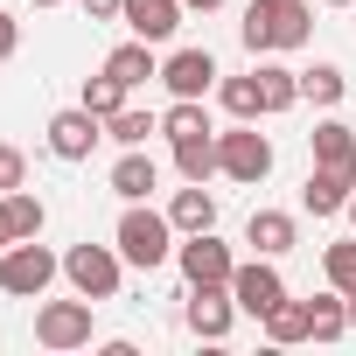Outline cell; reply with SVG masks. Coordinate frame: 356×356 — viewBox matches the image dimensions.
I'll list each match as a JSON object with an SVG mask.
<instances>
[{"instance_id":"6da1fadb","label":"cell","mask_w":356,"mask_h":356,"mask_svg":"<svg viewBox=\"0 0 356 356\" xmlns=\"http://www.w3.org/2000/svg\"><path fill=\"white\" fill-rule=\"evenodd\" d=\"M245 49L252 56H280V49H307L314 35V15H307V0H252L245 22H238Z\"/></svg>"},{"instance_id":"7a4b0ae2","label":"cell","mask_w":356,"mask_h":356,"mask_svg":"<svg viewBox=\"0 0 356 356\" xmlns=\"http://www.w3.org/2000/svg\"><path fill=\"white\" fill-rule=\"evenodd\" d=\"M119 259L140 266V273L168 266L175 259V224L161 210H147V203H126V217H119Z\"/></svg>"},{"instance_id":"3957f363","label":"cell","mask_w":356,"mask_h":356,"mask_svg":"<svg viewBox=\"0 0 356 356\" xmlns=\"http://www.w3.org/2000/svg\"><path fill=\"white\" fill-rule=\"evenodd\" d=\"M56 273H63V259L49 245H35V238H15L0 252V293H15V300H42L56 286Z\"/></svg>"},{"instance_id":"277c9868","label":"cell","mask_w":356,"mask_h":356,"mask_svg":"<svg viewBox=\"0 0 356 356\" xmlns=\"http://www.w3.org/2000/svg\"><path fill=\"white\" fill-rule=\"evenodd\" d=\"M217 175H231V182L259 189L266 175H273V140H266L252 119H238L231 133H217Z\"/></svg>"},{"instance_id":"5b68a950","label":"cell","mask_w":356,"mask_h":356,"mask_svg":"<svg viewBox=\"0 0 356 356\" xmlns=\"http://www.w3.org/2000/svg\"><path fill=\"white\" fill-rule=\"evenodd\" d=\"M63 280H70L84 300H119L126 259H119V245H70V252H63Z\"/></svg>"},{"instance_id":"8992f818","label":"cell","mask_w":356,"mask_h":356,"mask_svg":"<svg viewBox=\"0 0 356 356\" xmlns=\"http://www.w3.org/2000/svg\"><path fill=\"white\" fill-rule=\"evenodd\" d=\"M175 266H182L189 286H231V273H238V259H231V245L217 231H189L175 245Z\"/></svg>"},{"instance_id":"52a82bcc","label":"cell","mask_w":356,"mask_h":356,"mask_svg":"<svg viewBox=\"0 0 356 356\" xmlns=\"http://www.w3.org/2000/svg\"><path fill=\"white\" fill-rule=\"evenodd\" d=\"M91 307H98V300H84V293H77V300H42V307H35V342H42V349H84L91 328H98Z\"/></svg>"},{"instance_id":"ba28073f","label":"cell","mask_w":356,"mask_h":356,"mask_svg":"<svg viewBox=\"0 0 356 356\" xmlns=\"http://www.w3.org/2000/svg\"><path fill=\"white\" fill-rule=\"evenodd\" d=\"M231 300H238V314L266 321V314H273V307L286 300V280H280V266L252 252V266H238V273H231Z\"/></svg>"},{"instance_id":"9c48e42d","label":"cell","mask_w":356,"mask_h":356,"mask_svg":"<svg viewBox=\"0 0 356 356\" xmlns=\"http://www.w3.org/2000/svg\"><path fill=\"white\" fill-rule=\"evenodd\" d=\"M98 140H105V119L84 112V105H70V112L49 119V154H56V161H91Z\"/></svg>"},{"instance_id":"30bf717a","label":"cell","mask_w":356,"mask_h":356,"mask_svg":"<svg viewBox=\"0 0 356 356\" xmlns=\"http://www.w3.org/2000/svg\"><path fill=\"white\" fill-rule=\"evenodd\" d=\"M182 321H189L203 342H224V335H231V321H238V300H231V286H189V307H182Z\"/></svg>"},{"instance_id":"8fae6325","label":"cell","mask_w":356,"mask_h":356,"mask_svg":"<svg viewBox=\"0 0 356 356\" xmlns=\"http://www.w3.org/2000/svg\"><path fill=\"white\" fill-rule=\"evenodd\" d=\"M349 196H356V175H342V168H307V182H300V210L307 217H342Z\"/></svg>"},{"instance_id":"7c38bea8","label":"cell","mask_w":356,"mask_h":356,"mask_svg":"<svg viewBox=\"0 0 356 356\" xmlns=\"http://www.w3.org/2000/svg\"><path fill=\"white\" fill-rule=\"evenodd\" d=\"M161 84H168L175 98H203V91L217 84V56H210V49H175V56L161 63Z\"/></svg>"},{"instance_id":"4fadbf2b","label":"cell","mask_w":356,"mask_h":356,"mask_svg":"<svg viewBox=\"0 0 356 356\" xmlns=\"http://www.w3.org/2000/svg\"><path fill=\"white\" fill-rule=\"evenodd\" d=\"M182 0H126V8H119V22L140 35V42H168L175 29H182Z\"/></svg>"},{"instance_id":"5bb4252c","label":"cell","mask_w":356,"mask_h":356,"mask_svg":"<svg viewBox=\"0 0 356 356\" xmlns=\"http://www.w3.org/2000/svg\"><path fill=\"white\" fill-rule=\"evenodd\" d=\"M245 245H252L259 259H286V252L300 245V224H293L286 210H252V224H245Z\"/></svg>"},{"instance_id":"9a60e30c","label":"cell","mask_w":356,"mask_h":356,"mask_svg":"<svg viewBox=\"0 0 356 356\" xmlns=\"http://www.w3.org/2000/svg\"><path fill=\"white\" fill-rule=\"evenodd\" d=\"M307 154H314V168L356 175V126H349V119H321V126L307 133Z\"/></svg>"},{"instance_id":"2e32d148","label":"cell","mask_w":356,"mask_h":356,"mask_svg":"<svg viewBox=\"0 0 356 356\" xmlns=\"http://www.w3.org/2000/svg\"><path fill=\"white\" fill-rule=\"evenodd\" d=\"M161 189V168H154V154L147 147H126L119 161H112V196H126V203H147Z\"/></svg>"},{"instance_id":"e0dca14e","label":"cell","mask_w":356,"mask_h":356,"mask_svg":"<svg viewBox=\"0 0 356 356\" xmlns=\"http://www.w3.org/2000/svg\"><path fill=\"white\" fill-rule=\"evenodd\" d=\"M105 70H112L126 91H140V84H154V77H161V56H154V42H140V35H133V42H119V49L105 56Z\"/></svg>"},{"instance_id":"ac0fdd59","label":"cell","mask_w":356,"mask_h":356,"mask_svg":"<svg viewBox=\"0 0 356 356\" xmlns=\"http://www.w3.org/2000/svg\"><path fill=\"white\" fill-rule=\"evenodd\" d=\"M168 224L175 231H217V196L203 189V182H189V189H175V203H168Z\"/></svg>"},{"instance_id":"d6986e66","label":"cell","mask_w":356,"mask_h":356,"mask_svg":"<svg viewBox=\"0 0 356 356\" xmlns=\"http://www.w3.org/2000/svg\"><path fill=\"white\" fill-rule=\"evenodd\" d=\"M349 335V293H314L307 300V342H342Z\"/></svg>"},{"instance_id":"ffe728a7","label":"cell","mask_w":356,"mask_h":356,"mask_svg":"<svg viewBox=\"0 0 356 356\" xmlns=\"http://www.w3.org/2000/svg\"><path fill=\"white\" fill-rule=\"evenodd\" d=\"M161 133H168V147H182V140H210L217 126H210L203 98H175V105L161 112Z\"/></svg>"},{"instance_id":"44dd1931","label":"cell","mask_w":356,"mask_h":356,"mask_svg":"<svg viewBox=\"0 0 356 356\" xmlns=\"http://www.w3.org/2000/svg\"><path fill=\"white\" fill-rule=\"evenodd\" d=\"M259 98H266V112L300 105V70H286V63H259Z\"/></svg>"},{"instance_id":"7402d4cb","label":"cell","mask_w":356,"mask_h":356,"mask_svg":"<svg viewBox=\"0 0 356 356\" xmlns=\"http://www.w3.org/2000/svg\"><path fill=\"white\" fill-rule=\"evenodd\" d=\"M300 98H314V105H342V98H349V70H342V63H314V70H300Z\"/></svg>"},{"instance_id":"603a6c76","label":"cell","mask_w":356,"mask_h":356,"mask_svg":"<svg viewBox=\"0 0 356 356\" xmlns=\"http://www.w3.org/2000/svg\"><path fill=\"white\" fill-rule=\"evenodd\" d=\"M161 133V119L154 112H140V105H119L112 119H105V140H119V147H147Z\"/></svg>"},{"instance_id":"cb8c5ba5","label":"cell","mask_w":356,"mask_h":356,"mask_svg":"<svg viewBox=\"0 0 356 356\" xmlns=\"http://www.w3.org/2000/svg\"><path fill=\"white\" fill-rule=\"evenodd\" d=\"M126 98H133V91H126V84H119L112 70H98V77H84V91H77V105H84V112H98V119H112V112H119Z\"/></svg>"},{"instance_id":"d4e9b609","label":"cell","mask_w":356,"mask_h":356,"mask_svg":"<svg viewBox=\"0 0 356 356\" xmlns=\"http://www.w3.org/2000/svg\"><path fill=\"white\" fill-rule=\"evenodd\" d=\"M175 175H182V182H210V175H217V133L175 147Z\"/></svg>"},{"instance_id":"484cf974","label":"cell","mask_w":356,"mask_h":356,"mask_svg":"<svg viewBox=\"0 0 356 356\" xmlns=\"http://www.w3.org/2000/svg\"><path fill=\"white\" fill-rule=\"evenodd\" d=\"M321 273H328V286H335V293H356V238L321 245Z\"/></svg>"},{"instance_id":"4316f807","label":"cell","mask_w":356,"mask_h":356,"mask_svg":"<svg viewBox=\"0 0 356 356\" xmlns=\"http://www.w3.org/2000/svg\"><path fill=\"white\" fill-rule=\"evenodd\" d=\"M224 112H231V119H266V98H259V70H252V77H224Z\"/></svg>"},{"instance_id":"83f0119b","label":"cell","mask_w":356,"mask_h":356,"mask_svg":"<svg viewBox=\"0 0 356 356\" xmlns=\"http://www.w3.org/2000/svg\"><path fill=\"white\" fill-rule=\"evenodd\" d=\"M8 217H15V238H42V224H49L35 189H8Z\"/></svg>"},{"instance_id":"f1b7e54d","label":"cell","mask_w":356,"mask_h":356,"mask_svg":"<svg viewBox=\"0 0 356 356\" xmlns=\"http://www.w3.org/2000/svg\"><path fill=\"white\" fill-rule=\"evenodd\" d=\"M266 335H273V342H307V300L286 293V300L266 314Z\"/></svg>"},{"instance_id":"f546056e","label":"cell","mask_w":356,"mask_h":356,"mask_svg":"<svg viewBox=\"0 0 356 356\" xmlns=\"http://www.w3.org/2000/svg\"><path fill=\"white\" fill-rule=\"evenodd\" d=\"M8 189H29V154L22 147H0V196Z\"/></svg>"},{"instance_id":"4dcf8cb0","label":"cell","mask_w":356,"mask_h":356,"mask_svg":"<svg viewBox=\"0 0 356 356\" xmlns=\"http://www.w3.org/2000/svg\"><path fill=\"white\" fill-rule=\"evenodd\" d=\"M15 49H22V22H15V15H8V8H0V63H8V56H15Z\"/></svg>"},{"instance_id":"1f68e13d","label":"cell","mask_w":356,"mask_h":356,"mask_svg":"<svg viewBox=\"0 0 356 356\" xmlns=\"http://www.w3.org/2000/svg\"><path fill=\"white\" fill-rule=\"evenodd\" d=\"M119 8H126V0H84V15H91V22H119Z\"/></svg>"},{"instance_id":"d6a6232c","label":"cell","mask_w":356,"mask_h":356,"mask_svg":"<svg viewBox=\"0 0 356 356\" xmlns=\"http://www.w3.org/2000/svg\"><path fill=\"white\" fill-rule=\"evenodd\" d=\"M15 245V217H8V196H0V252Z\"/></svg>"},{"instance_id":"836d02e7","label":"cell","mask_w":356,"mask_h":356,"mask_svg":"<svg viewBox=\"0 0 356 356\" xmlns=\"http://www.w3.org/2000/svg\"><path fill=\"white\" fill-rule=\"evenodd\" d=\"M182 8H196V15H217V8H224V0H182Z\"/></svg>"},{"instance_id":"e575fe53","label":"cell","mask_w":356,"mask_h":356,"mask_svg":"<svg viewBox=\"0 0 356 356\" xmlns=\"http://www.w3.org/2000/svg\"><path fill=\"white\" fill-rule=\"evenodd\" d=\"M321 8H356V0H321Z\"/></svg>"},{"instance_id":"d590c367","label":"cell","mask_w":356,"mask_h":356,"mask_svg":"<svg viewBox=\"0 0 356 356\" xmlns=\"http://www.w3.org/2000/svg\"><path fill=\"white\" fill-rule=\"evenodd\" d=\"M349 328H356V293H349Z\"/></svg>"},{"instance_id":"8d00e7d4","label":"cell","mask_w":356,"mask_h":356,"mask_svg":"<svg viewBox=\"0 0 356 356\" xmlns=\"http://www.w3.org/2000/svg\"><path fill=\"white\" fill-rule=\"evenodd\" d=\"M349 224H356V196H349Z\"/></svg>"},{"instance_id":"74e56055","label":"cell","mask_w":356,"mask_h":356,"mask_svg":"<svg viewBox=\"0 0 356 356\" xmlns=\"http://www.w3.org/2000/svg\"><path fill=\"white\" fill-rule=\"evenodd\" d=\"M35 8H56V0H35Z\"/></svg>"}]
</instances>
